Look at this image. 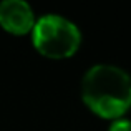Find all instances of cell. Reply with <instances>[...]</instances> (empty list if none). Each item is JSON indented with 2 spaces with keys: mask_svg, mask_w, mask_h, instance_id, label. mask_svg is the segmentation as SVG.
<instances>
[{
  "mask_svg": "<svg viewBox=\"0 0 131 131\" xmlns=\"http://www.w3.org/2000/svg\"><path fill=\"white\" fill-rule=\"evenodd\" d=\"M30 35L35 50L53 60L73 57L80 50L83 40L80 27L60 13L40 15Z\"/></svg>",
  "mask_w": 131,
  "mask_h": 131,
  "instance_id": "cell-2",
  "label": "cell"
},
{
  "mask_svg": "<svg viewBox=\"0 0 131 131\" xmlns=\"http://www.w3.org/2000/svg\"><path fill=\"white\" fill-rule=\"evenodd\" d=\"M108 131H131V119L128 118H119L111 121Z\"/></svg>",
  "mask_w": 131,
  "mask_h": 131,
  "instance_id": "cell-4",
  "label": "cell"
},
{
  "mask_svg": "<svg viewBox=\"0 0 131 131\" xmlns=\"http://www.w3.org/2000/svg\"><path fill=\"white\" fill-rule=\"evenodd\" d=\"M81 100L103 119H119L131 110V75L111 63H96L85 71L80 85Z\"/></svg>",
  "mask_w": 131,
  "mask_h": 131,
  "instance_id": "cell-1",
  "label": "cell"
},
{
  "mask_svg": "<svg viewBox=\"0 0 131 131\" xmlns=\"http://www.w3.org/2000/svg\"><path fill=\"white\" fill-rule=\"evenodd\" d=\"M38 17L32 5L25 0H2L0 2V27L13 35L32 33Z\"/></svg>",
  "mask_w": 131,
  "mask_h": 131,
  "instance_id": "cell-3",
  "label": "cell"
}]
</instances>
